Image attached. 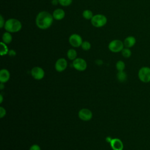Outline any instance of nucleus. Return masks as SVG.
<instances>
[{
	"label": "nucleus",
	"mask_w": 150,
	"mask_h": 150,
	"mask_svg": "<svg viewBox=\"0 0 150 150\" xmlns=\"http://www.w3.org/2000/svg\"><path fill=\"white\" fill-rule=\"evenodd\" d=\"M53 15L46 11L39 12L36 18V25L40 29H46L52 24Z\"/></svg>",
	"instance_id": "f257e3e1"
},
{
	"label": "nucleus",
	"mask_w": 150,
	"mask_h": 150,
	"mask_svg": "<svg viewBox=\"0 0 150 150\" xmlns=\"http://www.w3.org/2000/svg\"><path fill=\"white\" fill-rule=\"evenodd\" d=\"M5 29L9 32H17L22 28V24L21 22L16 19H9L5 23Z\"/></svg>",
	"instance_id": "f03ea898"
},
{
	"label": "nucleus",
	"mask_w": 150,
	"mask_h": 150,
	"mask_svg": "<svg viewBox=\"0 0 150 150\" xmlns=\"http://www.w3.org/2000/svg\"><path fill=\"white\" fill-rule=\"evenodd\" d=\"M138 77L139 80L144 83L150 82V67L143 66L139 69L138 73Z\"/></svg>",
	"instance_id": "7ed1b4c3"
},
{
	"label": "nucleus",
	"mask_w": 150,
	"mask_h": 150,
	"mask_svg": "<svg viewBox=\"0 0 150 150\" xmlns=\"http://www.w3.org/2000/svg\"><path fill=\"white\" fill-rule=\"evenodd\" d=\"M107 18L101 14L95 15L91 19V24L96 28H100L104 26L107 23Z\"/></svg>",
	"instance_id": "20e7f679"
},
{
	"label": "nucleus",
	"mask_w": 150,
	"mask_h": 150,
	"mask_svg": "<svg viewBox=\"0 0 150 150\" xmlns=\"http://www.w3.org/2000/svg\"><path fill=\"white\" fill-rule=\"evenodd\" d=\"M124 42L118 39L113 40L108 45V49L110 51L114 53H118L121 52L124 49Z\"/></svg>",
	"instance_id": "39448f33"
},
{
	"label": "nucleus",
	"mask_w": 150,
	"mask_h": 150,
	"mask_svg": "<svg viewBox=\"0 0 150 150\" xmlns=\"http://www.w3.org/2000/svg\"><path fill=\"white\" fill-rule=\"evenodd\" d=\"M73 66L78 71H84L87 68V63L82 58H76L73 62Z\"/></svg>",
	"instance_id": "423d86ee"
},
{
	"label": "nucleus",
	"mask_w": 150,
	"mask_h": 150,
	"mask_svg": "<svg viewBox=\"0 0 150 150\" xmlns=\"http://www.w3.org/2000/svg\"><path fill=\"white\" fill-rule=\"evenodd\" d=\"M69 42L72 46L74 47H79L83 43V40L81 37L79 35L74 33L69 37Z\"/></svg>",
	"instance_id": "0eeeda50"
},
{
	"label": "nucleus",
	"mask_w": 150,
	"mask_h": 150,
	"mask_svg": "<svg viewBox=\"0 0 150 150\" xmlns=\"http://www.w3.org/2000/svg\"><path fill=\"white\" fill-rule=\"evenodd\" d=\"M32 76L36 80H41L45 76L43 69L40 67H34L30 71Z\"/></svg>",
	"instance_id": "6e6552de"
},
{
	"label": "nucleus",
	"mask_w": 150,
	"mask_h": 150,
	"mask_svg": "<svg viewBox=\"0 0 150 150\" xmlns=\"http://www.w3.org/2000/svg\"><path fill=\"white\" fill-rule=\"evenodd\" d=\"M79 117L83 121H89L92 118V112L87 108L81 109L78 113Z\"/></svg>",
	"instance_id": "1a4fd4ad"
},
{
	"label": "nucleus",
	"mask_w": 150,
	"mask_h": 150,
	"mask_svg": "<svg viewBox=\"0 0 150 150\" xmlns=\"http://www.w3.org/2000/svg\"><path fill=\"white\" fill-rule=\"evenodd\" d=\"M67 66V63L66 60L64 58H60L56 61L54 65V67L57 71L61 72L64 71L66 69Z\"/></svg>",
	"instance_id": "9d476101"
},
{
	"label": "nucleus",
	"mask_w": 150,
	"mask_h": 150,
	"mask_svg": "<svg viewBox=\"0 0 150 150\" xmlns=\"http://www.w3.org/2000/svg\"><path fill=\"white\" fill-rule=\"evenodd\" d=\"M113 150H123L124 145L121 139L118 138L112 139L110 142Z\"/></svg>",
	"instance_id": "9b49d317"
},
{
	"label": "nucleus",
	"mask_w": 150,
	"mask_h": 150,
	"mask_svg": "<svg viewBox=\"0 0 150 150\" xmlns=\"http://www.w3.org/2000/svg\"><path fill=\"white\" fill-rule=\"evenodd\" d=\"M136 43V39L134 36H127L124 41V45L125 47L131 48L133 47Z\"/></svg>",
	"instance_id": "f8f14e48"
},
{
	"label": "nucleus",
	"mask_w": 150,
	"mask_h": 150,
	"mask_svg": "<svg viewBox=\"0 0 150 150\" xmlns=\"http://www.w3.org/2000/svg\"><path fill=\"white\" fill-rule=\"evenodd\" d=\"M10 79V73L6 69H3L0 71V81L5 83L7 82Z\"/></svg>",
	"instance_id": "ddd939ff"
},
{
	"label": "nucleus",
	"mask_w": 150,
	"mask_h": 150,
	"mask_svg": "<svg viewBox=\"0 0 150 150\" xmlns=\"http://www.w3.org/2000/svg\"><path fill=\"white\" fill-rule=\"evenodd\" d=\"M52 15L56 20H62L65 16V12L63 9L58 8L54 11Z\"/></svg>",
	"instance_id": "4468645a"
},
{
	"label": "nucleus",
	"mask_w": 150,
	"mask_h": 150,
	"mask_svg": "<svg viewBox=\"0 0 150 150\" xmlns=\"http://www.w3.org/2000/svg\"><path fill=\"white\" fill-rule=\"evenodd\" d=\"M12 40V36L10 32H6L2 35V41L6 44H9Z\"/></svg>",
	"instance_id": "2eb2a0df"
},
{
	"label": "nucleus",
	"mask_w": 150,
	"mask_h": 150,
	"mask_svg": "<svg viewBox=\"0 0 150 150\" xmlns=\"http://www.w3.org/2000/svg\"><path fill=\"white\" fill-rule=\"evenodd\" d=\"M117 79L120 82H124L127 79V75L124 71H118L117 74Z\"/></svg>",
	"instance_id": "dca6fc26"
},
{
	"label": "nucleus",
	"mask_w": 150,
	"mask_h": 150,
	"mask_svg": "<svg viewBox=\"0 0 150 150\" xmlns=\"http://www.w3.org/2000/svg\"><path fill=\"white\" fill-rule=\"evenodd\" d=\"M67 57L70 60H74L75 59H76L77 52L74 49H70L67 51Z\"/></svg>",
	"instance_id": "f3484780"
},
{
	"label": "nucleus",
	"mask_w": 150,
	"mask_h": 150,
	"mask_svg": "<svg viewBox=\"0 0 150 150\" xmlns=\"http://www.w3.org/2000/svg\"><path fill=\"white\" fill-rule=\"evenodd\" d=\"M93 12L88 9H86L83 11V16L86 19H91V18L93 17Z\"/></svg>",
	"instance_id": "a211bd4d"
},
{
	"label": "nucleus",
	"mask_w": 150,
	"mask_h": 150,
	"mask_svg": "<svg viewBox=\"0 0 150 150\" xmlns=\"http://www.w3.org/2000/svg\"><path fill=\"white\" fill-rule=\"evenodd\" d=\"M116 69L118 71H124V70L125 69V63L122 61V60H119L116 63Z\"/></svg>",
	"instance_id": "6ab92c4d"
},
{
	"label": "nucleus",
	"mask_w": 150,
	"mask_h": 150,
	"mask_svg": "<svg viewBox=\"0 0 150 150\" xmlns=\"http://www.w3.org/2000/svg\"><path fill=\"white\" fill-rule=\"evenodd\" d=\"M9 52L8 47L6 45V43H4L3 42H1V55L3 56L7 54Z\"/></svg>",
	"instance_id": "aec40b11"
},
{
	"label": "nucleus",
	"mask_w": 150,
	"mask_h": 150,
	"mask_svg": "<svg viewBox=\"0 0 150 150\" xmlns=\"http://www.w3.org/2000/svg\"><path fill=\"white\" fill-rule=\"evenodd\" d=\"M121 54H122V56L124 57L125 58H128L131 56L132 53H131V51L129 49V48L125 47L122 50Z\"/></svg>",
	"instance_id": "412c9836"
},
{
	"label": "nucleus",
	"mask_w": 150,
	"mask_h": 150,
	"mask_svg": "<svg viewBox=\"0 0 150 150\" xmlns=\"http://www.w3.org/2000/svg\"><path fill=\"white\" fill-rule=\"evenodd\" d=\"M82 49L84 50H88L91 48V45L90 43L87 41L83 42L81 45Z\"/></svg>",
	"instance_id": "4be33fe9"
},
{
	"label": "nucleus",
	"mask_w": 150,
	"mask_h": 150,
	"mask_svg": "<svg viewBox=\"0 0 150 150\" xmlns=\"http://www.w3.org/2000/svg\"><path fill=\"white\" fill-rule=\"evenodd\" d=\"M58 1L59 4L63 6H67L70 5L72 2V0H58Z\"/></svg>",
	"instance_id": "5701e85b"
},
{
	"label": "nucleus",
	"mask_w": 150,
	"mask_h": 150,
	"mask_svg": "<svg viewBox=\"0 0 150 150\" xmlns=\"http://www.w3.org/2000/svg\"><path fill=\"white\" fill-rule=\"evenodd\" d=\"M6 115V110L5 109L2 107H0V118H3L4 117H5Z\"/></svg>",
	"instance_id": "b1692460"
},
{
	"label": "nucleus",
	"mask_w": 150,
	"mask_h": 150,
	"mask_svg": "<svg viewBox=\"0 0 150 150\" xmlns=\"http://www.w3.org/2000/svg\"><path fill=\"white\" fill-rule=\"evenodd\" d=\"M29 150H41V149H40V147L38 145L34 144V145H32L30 147Z\"/></svg>",
	"instance_id": "393cba45"
},
{
	"label": "nucleus",
	"mask_w": 150,
	"mask_h": 150,
	"mask_svg": "<svg viewBox=\"0 0 150 150\" xmlns=\"http://www.w3.org/2000/svg\"><path fill=\"white\" fill-rule=\"evenodd\" d=\"M5 21H4V19L2 17V16L1 15H0V28H2L4 26H5Z\"/></svg>",
	"instance_id": "a878e982"
},
{
	"label": "nucleus",
	"mask_w": 150,
	"mask_h": 150,
	"mask_svg": "<svg viewBox=\"0 0 150 150\" xmlns=\"http://www.w3.org/2000/svg\"><path fill=\"white\" fill-rule=\"evenodd\" d=\"M8 53H9V54L10 56H15V55L16 54V53H15V52L13 50H10L9 51Z\"/></svg>",
	"instance_id": "bb28decb"
},
{
	"label": "nucleus",
	"mask_w": 150,
	"mask_h": 150,
	"mask_svg": "<svg viewBox=\"0 0 150 150\" xmlns=\"http://www.w3.org/2000/svg\"><path fill=\"white\" fill-rule=\"evenodd\" d=\"M52 3L53 5H57V4L58 3H59V1H58V0H53V1H52Z\"/></svg>",
	"instance_id": "cd10ccee"
},
{
	"label": "nucleus",
	"mask_w": 150,
	"mask_h": 150,
	"mask_svg": "<svg viewBox=\"0 0 150 150\" xmlns=\"http://www.w3.org/2000/svg\"><path fill=\"white\" fill-rule=\"evenodd\" d=\"M4 88V83H1V84H0V89H1V90H2Z\"/></svg>",
	"instance_id": "c85d7f7f"
},
{
	"label": "nucleus",
	"mask_w": 150,
	"mask_h": 150,
	"mask_svg": "<svg viewBox=\"0 0 150 150\" xmlns=\"http://www.w3.org/2000/svg\"><path fill=\"white\" fill-rule=\"evenodd\" d=\"M0 98H1V100H0V103H2V101H3V97H2V96L1 94L0 95Z\"/></svg>",
	"instance_id": "c756f323"
}]
</instances>
